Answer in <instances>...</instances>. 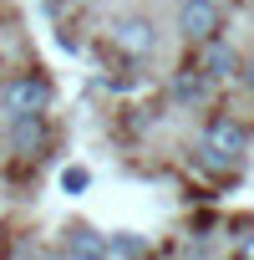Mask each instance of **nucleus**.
Segmentation results:
<instances>
[{
    "mask_svg": "<svg viewBox=\"0 0 254 260\" xmlns=\"http://www.w3.org/2000/svg\"><path fill=\"white\" fill-rule=\"evenodd\" d=\"M46 107H51V82L46 77H16L11 87H6V112H11V122H21V117H46Z\"/></svg>",
    "mask_w": 254,
    "mask_h": 260,
    "instance_id": "f257e3e1",
    "label": "nucleus"
},
{
    "mask_svg": "<svg viewBox=\"0 0 254 260\" xmlns=\"http://www.w3.org/2000/svg\"><path fill=\"white\" fill-rule=\"evenodd\" d=\"M112 41H117L127 56H153L158 31H153V21H148V16H122V21L112 26Z\"/></svg>",
    "mask_w": 254,
    "mask_h": 260,
    "instance_id": "f03ea898",
    "label": "nucleus"
},
{
    "mask_svg": "<svg viewBox=\"0 0 254 260\" xmlns=\"http://www.w3.org/2000/svg\"><path fill=\"white\" fill-rule=\"evenodd\" d=\"M203 153H219L224 164H234V158L244 153V127H239L234 117H214V122L203 127Z\"/></svg>",
    "mask_w": 254,
    "mask_h": 260,
    "instance_id": "7ed1b4c3",
    "label": "nucleus"
},
{
    "mask_svg": "<svg viewBox=\"0 0 254 260\" xmlns=\"http://www.w3.org/2000/svg\"><path fill=\"white\" fill-rule=\"evenodd\" d=\"M183 31H188L193 41L214 36V31H219V6H214V0H188V11H183Z\"/></svg>",
    "mask_w": 254,
    "mask_h": 260,
    "instance_id": "20e7f679",
    "label": "nucleus"
},
{
    "mask_svg": "<svg viewBox=\"0 0 254 260\" xmlns=\"http://www.w3.org/2000/svg\"><path fill=\"white\" fill-rule=\"evenodd\" d=\"M11 143H16L21 153H36V148L46 143V127H41V117H21V122H11Z\"/></svg>",
    "mask_w": 254,
    "mask_h": 260,
    "instance_id": "39448f33",
    "label": "nucleus"
},
{
    "mask_svg": "<svg viewBox=\"0 0 254 260\" xmlns=\"http://www.w3.org/2000/svg\"><path fill=\"white\" fill-rule=\"evenodd\" d=\"M234 67H239V61H234V51H229L224 41H214V46H208V56H203V77H208V82H224V77H234Z\"/></svg>",
    "mask_w": 254,
    "mask_h": 260,
    "instance_id": "423d86ee",
    "label": "nucleus"
},
{
    "mask_svg": "<svg viewBox=\"0 0 254 260\" xmlns=\"http://www.w3.org/2000/svg\"><path fill=\"white\" fill-rule=\"evenodd\" d=\"M71 255L76 260H102V240L92 230H71Z\"/></svg>",
    "mask_w": 254,
    "mask_h": 260,
    "instance_id": "0eeeda50",
    "label": "nucleus"
},
{
    "mask_svg": "<svg viewBox=\"0 0 254 260\" xmlns=\"http://www.w3.org/2000/svg\"><path fill=\"white\" fill-rule=\"evenodd\" d=\"M173 97H178V102H198V97H203V77H193V72H183V77L173 82Z\"/></svg>",
    "mask_w": 254,
    "mask_h": 260,
    "instance_id": "6e6552de",
    "label": "nucleus"
},
{
    "mask_svg": "<svg viewBox=\"0 0 254 260\" xmlns=\"http://www.w3.org/2000/svg\"><path fill=\"white\" fill-rule=\"evenodd\" d=\"M87 184H92V174H87V169H66V174H61V189H66V194H81Z\"/></svg>",
    "mask_w": 254,
    "mask_h": 260,
    "instance_id": "1a4fd4ad",
    "label": "nucleus"
},
{
    "mask_svg": "<svg viewBox=\"0 0 254 260\" xmlns=\"http://www.w3.org/2000/svg\"><path fill=\"white\" fill-rule=\"evenodd\" d=\"M244 82H249V87H254V61H249V67H244Z\"/></svg>",
    "mask_w": 254,
    "mask_h": 260,
    "instance_id": "9d476101",
    "label": "nucleus"
},
{
    "mask_svg": "<svg viewBox=\"0 0 254 260\" xmlns=\"http://www.w3.org/2000/svg\"><path fill=\"white\" fill-rule=\"evenodd\" d=\"M244 260H254V240H249V245H244Z\"/></svg>",
    "mask_w": 254,
    "mask_h": 260,
    "instance_id": "9b49d317",
    "label": "nucleus"
}]
</instances>
